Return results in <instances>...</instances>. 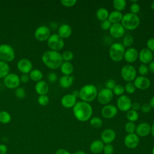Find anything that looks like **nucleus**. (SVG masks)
Here are the masks:
<instances>
[{"label":"nucleus","mask_w":154,"mask_h":154,"mask_svg":"<svg viewBox=\"0 0 154 154\" xmlns=\"http://www.w3.org/2000/svg\"><path fill=\"white\" fill-rule=\"evenodd\" d=\"M10 73V66L8 63L0 60V78H4Z\"/></svg>","instance_id":"31"},{"label":"nucleus","mask_w":154,"mask_h":154,"mask_svg":"<svg viewBox=\"0 0 154 154\" xmlns=\"http://www.w3.org/2000/svg\"><path fill=\"white\" fill-rule=\"evenodd\" d=\"M42 60L46 66L52 70L60 68L63 62L61 54L59 52L52 50L45 51L42 54Z\"/></svg>","instance_id":"2"},{"label":"nucleus","mask_w":154,"mask_h":154,"mask_svg":"<svg viewBox=\"0 0 154 154\" xmlns=\"http://www.w3.org/2000/svg\"><path fill=\"white\" fill-rule=\"evenodd\" d=\"M126 119L129 120V122H134L138 119L139 115L137 111L131 109L126 112Z\"/></svg>","instance_id":"34"},{"label":"nucleus","mask_w":154,"mask_h":154,"mask_svg":"<svg viewBox=\"0 0 154 154\" xmlns=\"http://www.w3.org/2000/svg\"><path fill=\"white\" fill-rule=\"evenodd\" d=\"M114 8L118 11L124 10L126 7V1L125 0H114L112 2Z\"/></svg>","instance_id":"32"},{"label":"nucleus","mask_w":154,"mask_h":154,"mask_svg":"<svg viewBox=\"0 0 154 154\" xmlns=\"http://www.w3.org/2000/svg\"><path fill=\"white\" fill-rule=\"evenodd\" d=\"M110 35L115 38H119L123 37L125 32V29L120 23H114L109 29Z\"/></svg>","instance_id":"17"},{"label":"nucleus","mask_w":154,"mask_h":154,"mask_svg":"<svg viewBox=\"0 0 154 154\" xmlns=\"http://www.w3.org/2000/svg\"><path fill=\"white\" fill-rule=\"evenodd\" d=\"M150 131L151 126L146 122H143L137 125L135 132L138 136L143 137L148 135L150 133Z\"/></svg>","instance_id":"22"},{"label":"nucleus","mask_w":154,"mask_h":154,"mask_svg":"<svg viewBox=\"0 0 154 154\" xmlns=\"http://www.w3.org/2000/svg\"><path fill=\"white\" fill-rule=\"evenodd\" d=\"M47 44L51 50L58 52L64 48V41L58 34H53L48 39Z\"/></svg>","instance_id":"7"},{"label":"nucleus","mask_w":154,"mask_h":154,"mask_svg":"<svg viewBox=\"0 0 154 154\" xmlns=\"http://www.w3.org/2000/svg\"><path fill=\"white\" fill-rule=\"evenodd\" d=\"M152 154H154V147H153V149H152Z\"/></svg>","instance_id":"62"},{"label":"nucleus","mask_w":154,"mask_h":154,"mask_svg":"<svg viewBox=\"0 0 154 154\" xmlns=\"http://www.w3.org/2000/svg\"><path fill=\"white\" fill-rule=\"evenodd\" d=\"M149 104L150 105L152 108L154 109V96L151 98V99L150 100V102H149Z\"/></svg>","instance_id":"58"},{"label":"nucleus","mask_w":154,"mask_h":154,"mask_svg":"<svg viewBox=\"0 0 154 154\" xmlns=\"http://www.w3.org/2000/svg\"><path fill=\"white\" fill-rule=\"evenodd\" d=\"M132 100L126 95H122L117 100V108L121 111L127 112L131 109Z\"/></svg>","instance_id":"12"},{"label":"nucleus","mask_w":154,"mask_h":154,"mask_svg":"<svg viewBox=\"0 0 154 154\" xmlns=\"http://www.w3.org/2000/svg\"><path fill=\"white\" fill-rule=\"evenodd\" d=\"M138 57V52L134 48H129L125 50L123 58L127 63H132L135 62Z\"/></svg>","instance_id":"21"},{"label":"nucleus","mask_w":154,"mask_h":154,"mask_svg":"<svg viewBox=\"0 0 154 154\" xmlns=\"http://www.w3.org/2000/svg\"><path fill=\"white\" fill-rule=\"evenodd\" d=\"M134 84L135 88L139 90H144L150 87L151 85V82L148 78L146 76H137L134 79Z\"/></svg>","instance_id":"16"},{"label":"nucleus","mask_w":154,"mask_h":154,"mask_svg":"<svg viewBox=\"0 0 154 154\" xmlns=\"http://www.w3.org/2000/svg\"><path fill=\"white\" fill-rule=\"evenodd\" d=\"M140 108H141V105L139 103H138V102L132 103V105H131V109H132L137 111L139 109H140Z\"/></svg>","instance_id":"53"},{"label":"nucleus","mask_w":154,"mask_h":154,"mask_svg":"<svg viewBox=\"0 0 154 154\" xmlns=\"http://www.w3.org/2000/svg\"><path fill=\"white\" fill-rule=\"evenodd\" d=\"M29 78L32 81L37 82L42 80V79L43 77V74L40 70L37 69H34L30 72V73H29Z\"/></svg>","instance_id":"29"},{"label":"nucleus","mask_w":154,"mask_h":154,"mask_svg":"<svg viewBox=\"0 0 154 154\" xmlns=\"http://www.w3.org/2000/svg\"><path fill=\"white\" fill-rule=\"evenodd\" d=\"M113 94L111 90L106 88H102L97 93V100L100 104L106 105L111 101L113 98Z\"/></svg>","instance_id":"11"},{"label":"nucleus","mask_w":154,"mask_h":154,"mask_svg":"<svg viewBox=\"0 0 154 154\" xmlns=\"http://www.w3.org/2000/svg\"><path fill=\"white\" fill-rule=\"evenodd\" d=\"M49 97L47 95H40L37 99V102L39 105L42 106H45L49 103Z\"/></svg>","instance_id":"42"},{"label":"nucleus","mask_w":154,"mask_h":154,"mask_svg":"<svg viewBox=\"0 0 154 154\" xmlns=\"http://www.w3.org/2000/svg\"><path fill=\"white\" fill-rule=\"evenodd\" d=\"M125 52V48L120 43H112L109 49V55L111 59L114 62L121 61L123 57Z\"/></svg>","instance_id":"5"},{"label":"nucleus","mask_w":154,"mask_h":154,"mask_svg":"<svg viewBox=\"0 0 154 154\" xmlns=\"http://www.w3.org/2000/svg\"><path fill=\"white\" fill-rule=\"evenodd\" d=\"M15 95L19 99H23L26 96V92L23 88L22 87H17L15 90Z\"/></svg>","instance_id":"43"},{"label":"nucleus","mask_w":154,"mask_h":154,"mask_svg":"<svg viewBox=\"0 0 154 154\" xmlns=\"http://www.w3.org/2000/svg\"><path fill=\"white\" fill-rule=\"evenodd\" d=\"M109 12L108 11V10L105 8H99L97 11H96V17L97 18L103 22L104 20H108V16H109Z\"/></svg>","instance_id":"30"},{"label":"nucleus","mask_w":154,"mask_h":154,"mask_svg":"<svg viewBox=\"0 0 154 154\" xmlns=\"http://www.w3.org/2000/svg\"><path fill=\"white\" fill-rule=\"evenodd\" d=\"M11 120V116L10 114L7 111H0V122L3 124H7L10 123Z\"/></svg>","instance_id":"33"},{"label":"nucleus","mask_w":154,"mask_h":154,"mask_svg":"<svg viewBox=\"0 0 154 154\" xmlns=\"http://www.w3.org/2000/svg\"><path fill=\"white\" fill-rule=\"evenodd\" d=\"M148 67H149V71L154 74V61L149 63V66Z\"/></svg>","instance_id":"56"},{"label":"nucleus","mask_w":154,"mask_h":154,"mask_svg":"<svg viewBox=\"0 0 154 154\" xmlns=\"http://www.w3.org/2000/svg\"><path fill=\"white\" fill-rule=\"evenodd\" d=\"M90 123L94 128H100L103 125V121L100 117H94L90 119Z\"/></svg>","instance_id":"35"},{"label":"nucleus","mask_w":154,"mask_h":154,"mask_svg":"<svg viewBox=\"0 0 154 154\" xmlns=\"http://www.w3.org/2000/svg\"><path fill=\"white\" fill-rule=\"evenodd\" d=\"M122 78L126 82H132L137 77V70L131 64H126L122 67L120 71Z\"/></svg>","instance_id":"8"},{"label":"nucleus","mask_w":154,"mask_h":154,"mask_svg":"<svg viewBox=\"0 0 154 154\" xmlns=\"http://www.w3.org/2000/svg\"><path fill=\"white\" fill-rule=\"evenodd\" d=\"M15 58V52L13 48L8 44L0 45V60L9 63Z\"/></svg>","instance_id":"6"},{"label":"nucleus","mask_w":154,"mask_h":154,"mask_svg":"<svg viewBox=\"0 0 154 154\" xmlns=\"http://www.w3.org/2000/svg\"><path fill=\"white\" fill-rule=\"evenodd\" d=\"M62 58L64 61H67V62H70L73 58V54L72 51H64L62 54Z\"/></svg>","instance_id":"39"},{"label":"nucleus","mask_w":154,"mask_h":154,"mask_svg":"<svg viewBox=\"0 0 154 154\" xmlns=\"http://www.w3.org/2000/svg\"><path fill=\"white\" fill-rule=\"evenodd\" d=\"M116 132L112 129H105L100 135L101 141L105 144H110L116 138Z\"/></svg>","instance_id":"20"},{"label":"nucleus","mask_w":154,"mask_h":154,"mask_svg":"<svg viewBox=\"0 0 154 154\" xmlns=\"http://www.w3.org/2000/svg\"><path fill=\"white\" fill-rule=\"evenodd\" d=\"M34 34L35 39L39 42L48 40L51 35L50 29L46 25H41L37 27Z\"/></svg>","instance_id":"10"},{"label":"nucleus","mask_w":154,"mask_h":154,"mask_svg":"<svg viewBox=\"0 0 154 154\" xmlns=\"http://www.w3.org/2000/svg\"><path fill=\"white\" fill-rule=\"evenodd\" d=\"M103 151L105 154H112L114 152L113 146L111 144H106L104 146Z\"/></svg>","instance_id":"46"},{"label":"nucleus","mask_w":154,"mask_h":154,"mask_svg":"<svg viewBox=\"0 0 154 154\" xmlns=\"http://www.w3.org/2000/svg\"><path fill=\"white\" fill-rule=\"evenodd\" d=\"M129 9H130V13L137 14V13H139L140 10V7L139 4H137V2L132 3L130 6Z\"/></svg>","instance_id":"45"},{"label":"nucleus","mask_w":154,"mask_h":154,"mask_svg":"<svg viewBox=\"0 0 154 154\" xmlns=\"http://www.w3.org/2000/svg\"><path fill=\"white\" fill-rule=\"evenodd\" d=\"M118 112V109L117 106L107 104L103 106L101 109V114L105 119H112L114 117Z\"/></svg>","instance_id":"14"},{"label":"nucleus","mask_w":154,"mask_h":154,"mask_svg":"<svg viewBox=\"0 0 154 154\" xmlns=\"http://www.w3.org/2000/svg\"><path fill=\"white\" fill-rule=\"evenodd\" d=\"M73 113L75 117L79 122L88 120L93 114V108L91 105L85 102H77L73 107Z\"/></svg>","instance_id":"1"},{"label":"nucleus","mask_w":154,"mask_h":154,"mask_svg":"<svg viewBox=\"0 0 154 154\" xmlns=\"http://www.w3.org/2000/svg\"><path fill=\"white\" fill-rule=\"evenodd\" d=\"M73 81V76L71 75H63L59 79V84L61 87L67 88L72 85Z\"/></svg>","instance_id":"26"},{"label":"nucleus","mask_w":154,"mask_h":154,"mask_svg":"<svg viewBox=\"0 0 154 154\" xmlns=\"http://www.w3.org/2000/svg\"><path fill=\"white\" fill-rule=\"evenodd\" d=\"M123 14L122 13V12L120 11H118L116 10L112 11H111L109 14V16H108V20L112 23H120V22H121L122 17H123Z\"/></svg>","instance_id":"27"},{"label":"nucleus","mask_w":154,"mask_h":154,"mask_svg":"<svg viewBox=\"0 0 154 154\" xmlns=\"http://www.w3.org/2000/svg\"><path fill=\"white\" fill-rule=\"evenodd\" d=\"M55 154H70L68 151H67L65 149H58L56 152Z\"/></svg>","instance_id":"55"},{"label":"nucleus","mask_w":154,"mask_h":154,"mask_svg":"<svg viewBox=\"0 0 154 154\" xmlns=\"http://www.w3.org/2000/svg\"><path fill=\"white\" fill-rule=\"evenodd\" d=\"M72 32L71 26L66 23L60 25L58 29V34L63 39L69 37L72 34Z\"/></svg>","instance_id":"24"},{"label":"nucleus","mask_w":154,"mask_h":154,"mask_svg":"<svg viewBox=\"0 0 154 154\" xmlns=\"http://www.w3.org/2000/svg\"><path fill=\"white\" fill-rule=\"evenodd\" d=\"M138 58L142 64H147L152 61L153 55L152 52H151L147 48H144L138 52Z\"/></svg>","instance_id":"18"},{"label":"nucleus","mask_w":154,"mask_h":154,"mask_svg":"<svg viewBox=\"0 0 154 154\" xmlns=\"http://www.w3.org/2000/svg\"><path fill=\"white\" fill-rule=\"evenodd\" d=\"M111 25H112V23L108 20H104L101 22L100 27L103 30L107 31L110 29Z\"/></svg>","instance_id":"47"},{"label":"nucleus","mask_w":154,"mask_h":154,"mask_svg":"<svg viewBox=\"0 0 154 154\" xmlns=\"http://www.w3.org/2000/svg\"><path fill=\"white\" fill-rule=\"evenodd\" d=\"M147 49L151 52H154V38H150L147 41L146 43Z\"/></svg>","instance_id":"51"},{"label":"nucleus","mask_w":154,"mask_h":154,"mask_svg":"<svg viewBox=\"0 0 154 154\" xmlns=\"http://www.w3.org/2000/svg\"><path fill=\"white\" fill-rule=\"evenodd\" d=\"M61 4L66 7H72L76 5L77 3L76 0H61L60 1Z\"/></svg>","instance_id":"44"},{"label":"nucleus","mask_w":154,"mask_h":154,"mask_svg":"<svg viewBox=\"0 0 154 154\" xmlns=\"http://www.w3.org/2000/svg\"><path fill=\"white\" fill-rule=\"evenodd\" d=\"M77 98L72 94H67L63 96L61 99L62 106L66 108H73L76 103Z\"/></svg>","instance_id":"19"},{"label":"nucleus","mask_w":154,"mask_h":154,"mask_svg":"<svg viewBox=\"0 0 154 154\" xmlns=\"http://www.w3.org/2000/svg\"><path fill=\"white\" fill-rule=\"evenodd\" d=\"M7 152V147L5 144H0V154H6Z\"/></svg>","instance_id":"54"},{"label":"nucleus","mask_w":154,"mask_h":154,"mask_svg":"<svg viewBox=\"0 0 154 154\" xmlns=\"http://www.w3.org/2000/svg\"><path fill=\"white\" fill-rule=\"evenodd\" d=\"M140 139L138 136L135 134H128L124 139V144L129 149H135L139 144Z\"/></svg>","instance_id":"15"},{"label":"nucleus","mask_w":154,"mask_h":154,"mask_svg":"<svg viewBox=\"0 0 154 154\" xmlns=\"http://www.w3.org/2000/svg\"><path fill=\"white\" fill-rule=\"evenodd\" d=\"M30 79L29 74H22V75L20 76V82L23 83H27L29 80Z\"/></svg>","instance_id":"52"},{"label":"nucleus","mask_w":154,"mask_h":154,"mask_svg":"<svg viewBox=\"0 0 154 154\" xmlns=\"http://www.w3.org/2000/svg\"><path fill=\"white\" fill-rule=\"evenodd\" d=\"M4 84L5 86L10 89H14L19 87L20 84V77L14 73H9L4 78Z\"/></svg>","instance_id":"9"},{"label":"nucleus","mask_w":154,"mask_h":154,"mask_svg":"<svg viewBox=\"0 0 154 154\" xmlns=\"http://www.w3.org/2000/svg\"><path fill=\"white\" fill-rule=\"evenodd\" d=\"M140 20L137 14L127 13L123 16L121 24L125 29L128 30H134L139 26Z\"/></svg>","instance_id":"4"},{"label":"nucleus","mask_w":154,"mask_h":154,"mask_svg":"<svg viewBox=\"0 0 154 154\" xmlns=\"http://www.w3.org/2000/svg\"><path fill=\"white\" fill-rule=\"evenodd\" d=\"M73 154H86V153H85V152H84L82 150H78V151L75 152Z\"/></svg>","instance_id":"60"},{"label":"nucleus","mask_w":154,"mask_h":154,"mask_svg":"<svg viewBox=\"0 0 154 154\" xmlns=\"http://www.w3.org/2000/svg\"><path fill=\"white\" fill-rule=\"evenodd\" d=\"M124 88H125V91L127 93L130 94L134 93L135 92V89H136L134 83L132 82H127L126 84V85H125Z\"/></svg>","instance_id":"40"},{"label":"nucleus","mask_w":154,"mask_h":154,"mask_svg":"<svg viewBox=\"0 0 154 154\" xmlns=\"http://www.w3.org/2000/svg\"><path fill=\"white\" fill-rule=\"evenodd\" d=\"M116 85V81L112 79H109L106 81L105 83V86L106 88H108L109 90H112V89L114 88V87Z\"/></svg>","instance_id":"48"},{"label":"nucleus","mask_w":154,"mask_h":154,"mask_svg":"<svg viewBox=\"0 0 154 154\" xmlns=\"http://www.w3.org/2000/svg\"><path fill=\"white\" fill-rule=\"evenodd\" d=\"M136 125L134 123V122H128L126 124H125V129L126 132L128 134H133L135 132L136 130Z\"/></svg>","instance_id":"36"},{"label":"nucleus","mask_w":154,"mask_h":154,"mask_svg":"<svg viewBox=\"0 0 154 154\" xmlns=\"http://www.w3.org/2000/svg\"><path fill=\"white\" fill-rule=\"evenodd\" d=\"M153 56H154V55H153Z\"/></svg>","instance_id":"63"},{"label":"nucleus","mask_w":154,"mask_h":154,"mask_svg":"<svg viewBox=\"0 0 154 154\" xmlns=\"http://www.w3.org/2000/svg\"><path fill=\"white\" fill-rule=\"evenodd\" d=\"M112 93L116 96H122L125 92V88L121 84H116L114 88L112 89Z\"/></svg>","instance_id":"37"},{"label":"nucleus","mask_w":154,"mask_h":154,"mask_svg":"<svg viewBox=\"0 0 154 154\" xmlns=\"http://www.w3.org/2000/svg\"><path fill=\"white\" fill-rule=\"evenodd\" d=\"M72 94H73L75 97H79V91L77 90H75L72 91V93H71Z\"/></svg>","instance_id":"57"},{"label":"nucleus","mask_w":154,"mask_h":154,"mask_svg":"<svg viewBox=\"0 0 154 154\" xmlns=\"http://www.w3.org/2000/svg\"><path fill=\"white\" fill-rule=\"evenodd\" d=\"M58 76L55 72H50L48 75V79L51 82H55L57 81Z\"/></svg>","instance_id":"49"},{"label":"nucleus","mask_w":154,"mask_h":154,"mask_svg":"<svg viewBox=\"0 0 154 154\" xmlns=\"http://www.w3.org/2000/svg\"><path fill=\"white\" fill-rule=\"evenodd\" d=\"M103 143L100 140H96L91 143L90 146V150L92 153L97 154L101 153L103 151Z\"/></svg>","instance_id":"25"},{"label":"nucleus","mask_w":154,"mask_h":154,"mask_svg":"<svg viewBox=\"0 0 154 154\" xmlns=\"http://www.w3.org/2000/svg\"><path fill=\"white\" fill-rule=\"evenodd\" d=\"M150 133L152 134V135L153 136V137L154 138V123H153V125L151 126V131H150Z\"/></svg>","instance_id":"59"},{"label":"nucleus","mask_w":154,"mask_h":154,"mask_svg":"<svg viewBox=\"0 0 154 154\" xmlns=\"http://www.w3.org/2000/svg\"><path fill=\"white\" fill-rule=\"evenodd\" d=\"M140 109L144 113H148L151 111L152 107L149 103H144L141 106Z\"/></svg>","instance_id":"50"},{"label":"nucleus","mask_w":154,"mask_h":154,"mask_svg":"<svg viewBox=\"0 0 154 154\" xmlns=\"http://www.w3.org/2000/svg\"><path fill=\"white\" fill-rule=\"evenodd\" d=\"M60 68L63 75H70L73 72V66L70 62H63Z\"/></svg>","instance_id":"28"},{"label":"nucleus","mask_w":154,"mask_h":154,"mask_svg":"<svg viewBox=\"0 0 154 154\" xmlns=\"http://www.w3.org/2000/svg\"><path fill=\"white\" fill-rule=\"evenodd\" d=\"M150 7H151V8H152V9L153 10H154V1H153L152 2V3H151V5H150Z\"/></svg>","instance_id":"61"},{"label":"nucleus","mask_w":154,"mask_h":154,"mask_svg":"<svg viewBox=\"0 0 154 154\" xmlns=\"http://www.w3.org/2000/svg\"><path fill=\"white\" fill-rule=\"evenodd\" d=\"M134 43V37L131 35H126L123 39V43L122 45L124 47H129L131 46Z\"/></svg>","instance_id":"38"},{"label":"nucleus","mask_w":154,"mask_h":154,"mask_svg":"<svg viewBox=\"0 0 154 154\" xmlns=\"http://www.w3.org/2000/svg\"><path fill=\"white\" fill-rule=\"evenodd\" d=\"M97 93V90L94 85L86 84L79 90V97L82 101L88 103L96 99Z\"/></svg>","instance_id":"3"},{"label":"nucleus","mask_w":154,"mask_h":154,"mask_svg":"<svg viewBox=\"0 0 154 154\" xmlns=\"http://www.w3.org/2000/svg\"><path fill=\"white\" fill-rule=\"evenodd\" d=\"M17 68L22 74H29L32 70V63L27 58H21L17 63Z\"/></svg>","instance_id":"13"},{"label":"nucleus","mask_w":154,"mask_h":154,"mask_svg":"<svg viewBox=\"0 0 154 154\" xmlns=\"http://www.w3.org/2000/svg\"><path fill=\"white\" fill-rule=\"evenodd\" d=\"M35 90L39 96L46 95L49 91L48 84L45 81L41 80L35 84Z\"/></svg>","instance_id":"23"},{"label":"nucleus","mask_w":154,"mask_h":154,"mask_svg":"<svg viewBox=\"0 0 154 154\" xmlns=\"http://www.w3.org/2000/svg\"><path fill=\"white\" fill-rule=\"evenodd\" d=\"M138 71L139 72V73L143 76H145L146 75H147L149 72V67L146 64H141L140 65V66L138 67Z\"/></svg>","instance_id":"41"}]
</instances>
